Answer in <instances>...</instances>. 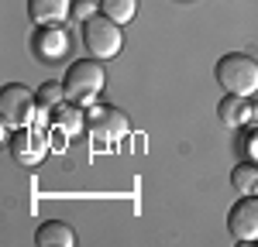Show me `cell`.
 Listing matches in <instances>:
<instances>
[{
	"label": "cell",
	"instance_id": "9",
	"mask_svg": "<svg viewBox=\"0 0 258 247\" xmlns=\"http://www.w3.org/2000/svg\"><path fill=\"white\" fill-rule=\"evenodd\" d=\"M28 14L38 24H62L73 14V0H28Z\"/></svg>",
	"mask_w": 258,
	"mask_h": 247
},
{
	"label": "cell",
	"instance_id": "12",
	"mask_svg": "<svg viewBox=\"0 0 258 247\" xmlns=\"http://www.w3.org/2000/svg\"><path fill=\"white\" fill-rule=\"evenodd\" d=\"M231 182H234V189H238L241 196H251V192H258V158L234 165V172H231Z\"/></svg>",
	"mask_w": 258,
	"mask_h": 247
},
{
	"label": "cell",
	"instance_id": "5",
	"mask_svg": "<svg viewBox=\"0 0 258 247\" xmlns=\"http://www.w3.org/2000/svg\"><path fill=\"white\" fill-rule=\"evenodd\" d=\"M35 106H38V93H31L28 86H21V82L4 86V93H0V117H4L7 127H24V124H31Z\"/></svg>",
	"mask_w": 258,
	"mask_h": 247
},
{
	"label": "cell",
	"instance_id": "3",
	"mask_svg": "<svg viewBox=\"0 0 258 247\" xmlns=\"http://www.w3.org/2000/svg\"><path fill=\"white\" fill-rule=\"evenodd\" d=\"M83 45L93 59H114L120 48H124V35H120V24L107 14H97L83 24Z\"/></svg>",
	"mask_w": 258,
	"mask_h": 247
},
{
	"label": "cell",
	"instance_id": "16",
	"mask_svg": "<svg viewBox=\"0 0 258 247\" xmlns=\"http://www.w3.org/2000/svg\"><path fill=\"white\" fill-rule=\"evenodd\" d=\"M76 18H90V0H83L80 7H76Z\"/></svg>",
	"mask_w": 258,
	"mask_h": 247
},
{
	"label": "cell",
	"instance_id": "15",
	"mask_svg": "<svg viewBox=\"0 0 258 247\" xmlns=\"http://www.w3.org/2000/svg\"><path fill=\"white\" fill-rule=\"evenodd\" d=\"M66 100H69V96H66V82L48 79V82L38 86V106L41 110H55V106H62Z\"/></svg>",
	"mask_w": 258,
	"mask_h": 247
},
{
	"label": "cell",
	"instance_id": "1",
	"mask_svg": "<svg viewBox=\"0 0 258 247\" xmlns=\"http://www.w3.org/2000/svg\"><path fill=\"white\" fill-rule=\"evenodd\" d=\"M66 96L69 103H80V106H93L100 96V89H103V82H107V72H103V65L100 59H80L69 65V72H66Z\"/></svg>",
	"mask_w": 258,
	"mask_h": 247
},
{
	"label": "cell",
	"instance_id": "2",
	"mask_svg": "<svg viewBox=\"0 0 258 247\" xmlns=\"http://www.w3.org/2000/svg\"><path fill=\"white\" fill-rule=\"evenodd\" d=\"M217 82L231 96H255L258 93V59L244 52H231L217 62Z\"/></svg>",
	"mask_w": 258,
	"mask_h": 247
},
{
	"label": "cell",
	"instance_id": "7",
	"mask_svg": "<svg viewBox=\"0 0 258 247\" xmlns=\"http://www.w3.org/2000/svg\"><path fill=\"white\" fill-rule=\"evenodd\" d=\"M227 230H231V237L241 240V244H255L258 240V192L241 196L238 203L231 206V213H227Z\"/></svg>",
	"mask_w": 258,
	"mask_h": 247
},
{
	"label": "cell",
	"instance_id": "11",
	"mask_svg": "<svg viewBox=\"0 0 258 247\" xmlns=\"http://www.w3.org/2000/svg\"><path fill=\"white\" fill-rule=\"evenodd\" d=\"M52 127H62V134H80L83 127H86V117H83V106L80 103H62V106H55V113H52Z\"/></svg>",
	"mask_w": 258,
	"mask_h": 247
},
{
	"label": "cell",
	"instance_id": "13",
	"mask_svg": "<svg viewBox=\"0 0 258 247\" xmlns=\"http://www.w3.org/2000/svg\"><path fill=\"white\" fill-rule=\"evenodd\" d=\"M220 120L231 124V127H241V124L248 120V96H231V100L220 103Z\"/></svg>",
	"mask_w": 258,
	"mask_h": 247
},
{
	"label": "cell",
	"instance_id": "10",
	"mask_svg": "<svg viewBox=\"0 0 258 247\" xmlns=\"http://www.w3.org/2000/svg\"><path fill=\"white\" fill-rule=\"evenodd\" d=\"M35 244L38 247H76V230L69 223L52 220V223H45L38 233H35Z\"/></svg>",
	"mask_w": 258,
	"mask_h": 247
},
{
	"label": "cell",
	"instance_id": "4",
	"mask_svg": "<svg viewBox=\"0 0 258 247\" xmlns=\"http://www.w3.org/2000/svg\"><path fill=\"white\" fill-rule=\"evenodd\" d=\"M86 127H90V134H93V144L97 148H107V144L120 141L127 131H131V124L127 117L114 110V106H90V113H86Z\"/></svg>",
	"mask_w": 258,
	"mask_h": 247
},
{
	"label": "cell",
	"instance_id": "8",
	"mask_svg": "<svg viewBox=\"0 0 258 247\" xmlns=\"http://www.w3.org/2000/svg\"><path fill=\"white\" fill-rule=\"evenodd\" d=\"M35 52L45 62H59L69 52V35L62 31L59 24H41V31L35 35Z\"/></svg>",
	"mask_w": 258,
	"mask_h": 247
},
{
	"label": "cell",
	"instance_id": "14",
	"mask_svg": "<svg viewBox=\"0 0 258 247\" xmlns=\"http://www.w3.org/2000/svg\"><path fill=\"white\" fill-rule=\"evenodd\" d=\"M100 14L114 18L117 24H127L138 14V0H100Z\"/></svg>",
	"mask_w": 258,
	"mask_h": 247
},
{
	"label": "cell",
	"instance_id": "6",
	"mask_svg": "<svg viewBox=\"0 0 258 247\" xmlns=\"http://www.w3.org/2000/svg\"><path fill=\"white\" fill-rule=\"evenodd\" d=\"M11 155H14V162L24 165V168H31V165H38L45 155H48V138H45V131L41 127H14V134H11Z\"/></svg>",
	"mask_w": 258,
	"mask_h": 247
}]
</instances>
